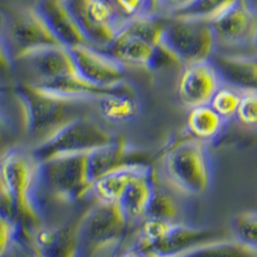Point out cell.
Listing matches in <instances>:
<instances>
[{
	"label": "cell",
	"mask_w": 257,
	"mask_h": 257,
	"mask_svg": "<svg viewBox=\"0 0 257 257\" xmlns=\"http://www.w3.org/2000/svg\"><path fill=\"white\" fill-rule=\"evenodd\" d=\"M35 8L63 47L89 44L64 0H39Z\"/></svg>",
	"instance_id": "19"
},
{
	"label": "cell",
	"mask_w": 257,
	"mask_h": 257,
	"mask_svg": "<svg viewBox=\"0 0 257 257\" xmlns=\"http://www.w3.org/2000/svg\"><path fill=\"white\" fill-rule=\"evenodd\" d=\"M239 0H196V3L185 9L184 12L179 13V17L199 18L211 22L216 17L226 12L230 7L238 3Z\"/></svg>",
	"instance_id": "27"
},
{
	"label": "cell",
	"mask_w": 257,
	"mask_h": 257,
	"mask_svg": "<svg viewBox=\"0 0 257 257\" xmlns=\"http://www.w3.org/2000/svg\"><path fill=\"white\" fill-rule=\"evenodd\" d=\"M80 76L98 88L109 89L125 82L126 66L105 50L90 44L68 48Z\"/></svg>",
	"instance_id": "12"
},
{
	"label": "cell",
	"mask_w": 257,
	"mask_h": 257,
	"mask_svg": "<svg viewBox=\"0 0 257 257\" xmlns=\"http://www.w3.org/2000/svg\"><path fill=\"white\" fill-rule=\"evenodd\" d=\"M0 189L6 208L18 224V240L32 244L40 226V162L31 148L13 146L0 155Z\"/></svg>",
	"instance_id": "1"
},
{
	"label": "cell",
	"mask_w": 257,
	"mask_h": 257,
	"mask_svg": "<svg viewBox=\"0 0 257 257\" xmlns=\"http://www.w3.org/2000/svg\"><path fill=\"white\" fill-rule=\"evenodd\" d=\"M143 165H130L98 176L93 183V194L99 202L117 203L126 187Z\"/></svg>",
	"instance_id": "23"
},
{
	"label": "cell",
	"mask_w": 257,
	"mask_h": 257,
	"mask_svg": "<svg viewBox=\"0 0 257 257\" xmlns=\"http://www.w3.org/2000/svg\"><path fill=\"white\" fill-rule=\"evenodd\" d=\"M18 242V224L15 217L0 206V257H6Z\"/></svg>",
	"instance_id": "30"
},
{
	"label": "cell",
	"mask_w": 257,
	"mask_h": 257,
	"mask_svg": "<svg viewBox=\"0 0 257 257\" xmlns=\"http://www.w3.org/2000/svg\"><path fill=\"white\" fill-rule=\"evenodd\" d=\"M89 44L107 49L127 22L103 0H64Z\"/></svg>",
	"instance_id": "10"
},
{
	"label": "cell",
	"mask_w": 257,
	"mask_h": 257,
	"mask_svg": "<svg viewBox=\"0 0 257 257\" xmlns=\"http://www.w3.org/2000/svg\"><path fill=\"white\" fill-rule=\"evenodd\" d=\"M161 43L178 58L181 66L208 61L217 48L208 21L179 16L166 17Z\"/></svg>",
	"instance_id": "9"
},
{
	"label": "cell",
	"mask_w": 257,
	"mask_h": 257,
	"mask_svg": "<svg viewBox=\"0 0 257 257\" xmlns=\"http://www.w3.org/2000/svg\"><path fill=\"white\" fill-rule=\"evenodd\" d=\"M15 94L24 113L25 130L39 142L44 141L70 121L85 116L82 109L94 103V100L59 95L29 81L17 85Z\"/></svg>",
	"instance_id": "3"
},
{
	"label": "cell",
	"mask_w": 257,
	"mask_h": 257,
	"mask_svg": "<svg viewBox=\"0 0 257 257\" xmlns=\"http://www.w3.org/2000/svg\"><path fill=\"white\" fill-rule=\"evenodd\" d=\"M100 116L113 125L133 122L141 116L142 104L130 86L122 82L108 89L95 98L94 102Z\"/></svg>",
	"instance_id": "18"
},
{
	"label": "cell",
	"mask_w": 257,
	"mask_h": 257,
	"mask_svg": "<svg viewBox=\"0 0 257 257\" xmlns=\"http://www.w3.org/2000/svg\"><path fill=\"white\" fill-rule=\"evenodd\" d=\"M221 85V76L211 59L183 64L178 81V96L188 108L208 104Z\"/></svg>",
	"instance_id": "15"
},
{
	"label": "cell",
	"mask_w": 257,
	"mask_h": 257,
	"mask_svg": "<svg viewBox=\"0 0 257 257\" xmlns=\"http://www.w3.org/2000/svg\"><path fill=\"white\" fill-rule=\"evenodd\" d=\"M118 257H146V256H143L141 252H138L137 249H135V251L125 252V253H122L121 256H118Z\"/></svg>",
	"instance_id": "35"
},
{
	"label": "cell",
	"mask_w": 257,
	"mask_h": 257,
	"mask_svg": "<svg viewBox=\"0 0 257 257\" xmlns=\"http://www.w3.org/2000/svg\"><path fill=\"white\" fill-rule=\"evenodd\" d=\"M128 224L117 203L98 201L76 226L79 257H113Z\"/></svg>",
	"instance_id": "5"
},
{
	"label": "cell",
	"mask_w": 257,
	"mask_h": 257,
	"mask_svg": "<svg viewBox=\"0 0 257 257\" xmlns=\"http://www.w3.org/2000/svg\"><path fill=\"white\" fill-rule=\"evenodd\" d=\"M17 59L24 61L31 71V84L64 96L79 93L82 77L76 70L70 49L63 45L32 50Z\"/></svg>",
	"instance_id": "7"
},
{
	"label": "cell",
	"mask_w": 257,
	"mask_h": 257,
	"mask_svg": "<svg viewBox=\"0 0 257 257\" xmlns=\"http://www.w3.org/2000/svg\"><path fill=\"white\" fill-rule=\"evenodd\" d=\"M196 3V0H158L157 13L156 15L171 17L184 12L185 9Z\"/></svg>",
	"instance_id": "33"
},
{
	"label": "cell",
	"mask_w": 257,
	"mask_h": 257,
	"mask_svg": "<svg viewBox=\"0 0 257 257\" xmlns=\"http://www.w3.org/2000/svg\"><path fill=\"white\" fill-rule=\"evenodd\" d=\"M157 6H158V0H151V8H152L153 15L157 13Z\"/></svg>",
	"instance_id": "36"
},
{
	"label": "cell",
	"mask_w": 257,
	"mask_h": 257,
	"mask_svg": "<svg viewBox=\"0 0 257 257\" xmlns=\"http://www.w3.org/2000/svg\"><path fill=\"white\" fill-rule=\"evenodd\" d=\"M108 4L125 22L143 16L153 15L151 0H103Z\"/></svg>",
	"instance_id": "29"
},
{
	"label": "cell",
	"mask_w": 257,
	"mask_h": 257,
	"mask_svg": "<svg viewBox=\"0 0 257 257\" xmlns=\"http://www.w3.org/2000/svg\"><path fill=\"white\" fill-rule=\"evenodd\" d=\"M32 248L43 257H79L76 226L40 225L32 234Z\"/></svg>",
	"instance_id": "21"
},
{
	"label": "cell",
	"mask_w": 257,
	"mask_h": 257,
	"mask_svg": "<svg viewBox=\"0 0 257 257\" xmlns=\"http://www.w3.org/2000/svg\"><path fill=\"white\" fill-rule=\"evenodd\" d=\"M114 138L100 123L88 116H81L36 143L31 151L39 162H45L59 156L90 153L111 143Z\"/></svg>",
	"instance_id": "8"
},
{
	"label": "cell",
	"mask_w": 257,
	"mask_h": 257,
	"mask_svg": "<svg viewBox=\"0 0 257 257\" xmlns=\"http://www.w3.org/2000/svg\"><path fill=\"white\" fill-rule=\"evenodd\" d=\"M217 237L213 229L199 228L185 222H169L164 233L149 244L137 248L146 257H176Z\"/></svg>",
	"instance_id": "14"
},
{
	"label": "cell",
	"mask_w": 257,
	"mask_h": 257,
	"mask_svg": "<svg viewBox=\"0 0 257 257\" xmlns=\"http://www.w3.org/2000/svg\"><path fill=\"white\" fill-rule=\"evenodd\" d=\"M160 162L167 184L183 194L201 196L212 184L213 167L208 146L188 134L171 142Z\"/></svg>",
	"instance_id": "4"
},
{
	"label": "cell",
	"mask_w": 257,
	"mask_h": 257,
	"mask_svg": "<svg viewBox=\"0 0 257 257\" xmlns=\"http://www.w3.org/2000/svg\"><path fill=\"white\" fill-rule=\"evenodd\" d=\"M157 184V175L151 164L143 165L126 187L117 205L123 211L128 222L143 221L148 213Z\"/></svg>",
	"instance_id": "16"
},
{
	"label": "cell",
	"mask_w": 257,
	"mask_h": 257,
	"mask_svg": "<svg viewBox=\"0 0 257 257\" xmlns=\"http://www.w3.org/2000/svg\"><path fill=\"white\" fill-rule=\"evenodd\" d=\"M32 257H43V256H41L40 253H38L36 251H34V253H32Z\"/></svg>",
	"instance_id": "37"
},
{
	"label": "cell",
	"mask_w": 257,
	"mask_h": 257,
	"mask_svg": "<svg viewBox=\"0 0 257 257\" xmlns=\"http://www.w3.org/2000/svg\"><path fill=\"white\" fill-rule=\"evenodd\" d=\"M13 134H15V130H13L12 122L6 114V112L0 108V155L6 152L8 148L13 147Z\"/></svg>",
	"instance_id": "34"
},
{
	"label": "cell",
	"mask_w": 257,
	"mask_h": 257,
	"mask_svg": "<svg viewBox=\"0 0 257 257\" xmlns=\"http://www.w3.org/2000/svg\"><path fill=\"white\" fill-rule=\"evenodd\" d=\"M224 84L239 90H257V53L249 54H225L216 53L211 57Z\"/></svg>",
	"instance_id": "20"
},
{
	"label": "cell",
	"mask_w": 257,
	"mask_h": 257,
	"mask_svg": "<svg viewBox=\"0 0 257 257\" xmlns=\"http://www.w3.org/2000/svg\"><path fill=\"white\" fill-rule=\"evenodd\" d=\"M240 94H242V90L222 82L216 93L213 94L208 104L221 118L229 122L235 118L238 107H239Z\"/></svg>",
	"instance_id": "26"
},
{
	"label": "cell",
	"mask_w": 257,
	"mask_h": 257,
	"mask_svg": "<svg viewBox=\"0 0 257 257\" xmlns=\"http://www.w3.org/2000/svg\"><path fill=\"white\" fill-rule=\"evenodd\" d=\"M89 161L94 180L103 174L121 167L149 164L148 157L143 151L120 138H114L111 143L89 153Z\"/></svg>",
	"instance_id": "17"
},
{
	"label": "cell",
	"mask_w": 257,
	"mask_h": 257,
	"mask_svg": "<svg viewBox=\"0 0 257 257\" xmlns=\"http://www.w3.org/2000/svg\"><path fill=\"white\" fill-rule=\"evenodd\" d=\"M89 153L66 155L40 162V196L47 193L62 202H76L93 194Z\"/></svg>",
	"instance_id": "6"
},
{
	"label": "cell",
	"mask_w": 257,
	"mask_h": 257,
	"mask_svg": "<svg viewBox=\"0 0 257 257\" xmlns=\"http://www.w3.org/2000/svg\"><path fill=\"white\" fill-rule=\"evenodd\" d=\"M0 197H2V189H0Z\"/></svg>",
	"instance_id": "39"
},
{
	"label": "cell",
	"mask_w": 257,
	"mask_h": 257,
	"mask_svg": "<svg viewBox=\"0 0 257 257\" xmlns=\"http://www.w3.org/2000/svg\"><path fill=\"white\" fill-rule=\"evenodd\" d=\"M15 67V54L6 32L0 27V79L9 76Z\"/></svg>",
	"instance_id": "32"
},
{
	"label": "cell",
	"mask_w": 257,
	"mask_h": 257,
	"mask_svg": "<svg viewBox=\"0 0 257 257\" xmlns=\"http://www.w3.org/2000/svg\"><path fill=\"white\" fill-rule=\"evenodd\" d=\"M235 240L257 251V211L238 213L231 221Z\"/></svg>",
	"instance_id": "28"
},
{
	"label": "cell",
	"mask_w": 257,
	"mask_h": 257,
	"mask_svg": "<svg viewBox=\"0 0 257 257\" xmlns=\"http://www.w3.org/2000/svg\"><path fill=\"white\" fill-rule=\"evenodd\" d=\"M147 217H153V219L171 222L181 221L180 202L171 190L161 188L157 183Z\"/></svg>",
	"instance_id": "25"
},
{
	"label": "cell",
	"mask_w": 257,
	"mask_h": 257,
	"mask_svg": "<svg viewBox=\"0 0 257 257\" xmlns=\"http://www.w3.org/2000/svg\"><path fill=\"white\" fill-rule=\"evenodd\" d=\"M176 257H257V251L238 240H228L205 243Z\"/></svg>",
	"instance_id": "24"
},
{
	"label": "cell",
	"mask_w": 257,
	"mask_h": 257,
	"mask_svg": "<svg viewBox=\"0 0 257 257\" xmlns=\"http://www.w3.org/2000/svg\"><path fill=\"white\" fill-rule=\"evenodd\" d=\"M216 44L228 48L253 47L257 36V9L248 0L238 3L210 22Z\"/></svg>",
	"instance_id": "13"
},
{
	"label": "cell",
	"mask_w": 257,
	"mask_h": 257,
	"mask_svg": "<svg viewBox=\"0 0 257 257\" xmlns=\"http://www.w3.org/2000/svg\"><path fill=\"white\" fill-rule=\"evenodd\" d=\"M226 121L211 108L210 104L189 108L187 114V134L205 144L213 143L222 135Z\"/></svg>",
	"instance_id": "22"
},
{
	"label": "cell",
	"mask_w": 257,
	"mask_h": 257,
	"mask_svg": "<svg viewBox=\"0 0 257 257\" xmlns=\"http://www.w3.org/2000/svg\"><path fill=\"white\" fill-rule=\"evenodd\" d=\"M235 120L244 127H257V90H242Z\"/></svg>",
	"instance_id": "31"
},
{
	"label": "cell",
	"mask_w": 257,
	"mask_h": 257,
	"mask_svg": "<svg viewBox=\"0 0 257 257\" xmlns=\"http://www.w3.org/2000/svg\"><path fill=\"white\" fill-rule=\"evenodd\" d=\"M6 35L16 59L32 50L62 45L35 7L13 12L7 24Z\"/></svg>",
	"instance_id": "11"
},
{
	"label": "cell",
	"mask_w": 257,
	"mask_h": 257,
	"mask_svg": "<svg viewBox=\"0 0 257 257\" xmlns=\"http://www.w3.org/2000/svg\"><path fill=\"white\" fill-rule=\"evenodd\" d=\"M166 17L148 15L128 21L105 52L125 66L161 70L180 63L162 43ZM181 64V63H180Z\"/></svg>",
	"instance_id": "2"
},
{
	"label": "cell",
	"mask_w": 257,
	"mask_h": 257,
	"mask_svg": "<svg viewBox=\"0 0 257 257\" xmlns=\"http://www.w3.org/2000/svg\"><path fill=\"white\" fill-rule=\"evenodd\" d=\"M254 49H256L257 52V36H256V41H254Z\"/></svg>",
	"instance_id": "38"
}]
</instances>
